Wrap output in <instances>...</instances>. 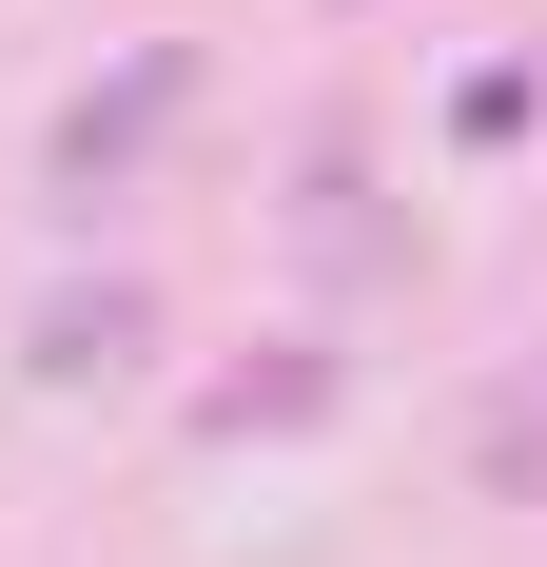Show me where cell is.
Here are the masks:
<instances>
[{
    "label": "cell",
    "mask_w": 547,
    "mask_h": 567,
    "mask_svg": "<svg viewBox=\"0 0 547 567\" xmlns=\"http://www.w3.org/2000/svg\"><path fill=\"white\" fill-rule=\"evenodd\" d=\"M332 392H352V372H332V333H274L255 372H216V392H196V451H274V431H332Z\"/></svg>",
    "instance_id": "3"
},
{
    "label": "cell",
    "mask_w": 547,
    "mask_h": 567,
    "mask_svg": "<svg viewBox=\"0 0 547 567\" xmlns=\"http://www.w3.org/2000/svg\"><path fill=\"white\" fill-rule=\"evenodd\" d=\"M137 352H157V275H59L40 313H20V372H40V392H117Z\"/></svg>",
    "instance_id": "2"
},
{
    "label": "cell",
    "mask_w": 547,
    "mask_h": 567,
    "mask_svg": "<svg viewBox=\"0 0 547 567\" xmlns=\"http://www.w3.org/2000/svg\"><path fill=\"white\" fill-rule=\"evenodd\" d=\"M176 117H196V40H137L117 79H79V99H59L40 196H59V216H117V196L157 176V137H176Z\"/></svg>",
    "instance_id": "1"
},
{
    "label": "cell",
    "mask_w": 547,
    "mask_h": 567,
    "mask_svg": "<svg viewBox=\"0 0 547 567\" xmlns=\"http://www.w3.org/2000/svg\"><path fill=\"white\" fill-rule=\"evenodd\" d=\"M469 489H489V509H547V333L469 392Z\"/></svg>",
    "instance_id": "4"
}]
</instances>
